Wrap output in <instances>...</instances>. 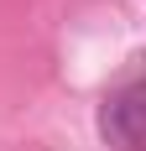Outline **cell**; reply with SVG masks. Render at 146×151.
Returning a JSON list of instances; mask_svg holds the SVG:
<instances>
[{"label":"cell","instance_id":"1","mask_svg":"<svg viewBox=\"0 0 146 151\" xmlns=\"http://www.w3.org/2000/svg\"><path fill=\"white\" fill-rule=\"evenodd\" d=\"M104 130L120 141V146H141L146 141V89H125L110 104V115H104Z\"/></svg>","mask_w":146,"mask_h":151}]
</instances>
